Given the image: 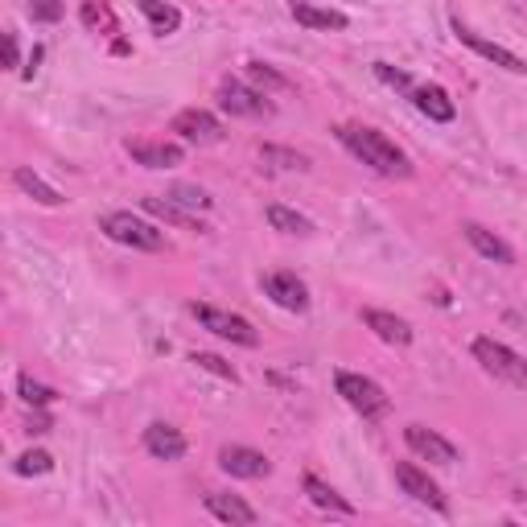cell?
Instances as JSON below:
<instances>
[{
    "label": "cell",
    "mask_w": 527,
    "mask_h": 527,
    "mask_svg": "<svg viewBox=\"0 0 527 527\" xmlns=\"http://www.w3.org/2000/svg\"><path fill=\"white\" fill-rule=\"evenodd\" d=\"M338 140L355 153L363 165H371L383 178H412V161L404 157V149H396V140H388L379 128H359V124H342Z\"/></svg>",
    "instance_id": "6da1fadb"
},
{
    "label": "cell",
    "mask_w": 527,
    "mask_h": 527,
    "mask_svg": "<svg viewBox=\"0 0 527 527\" xmlns=\"http://www.w3.org/2000/svg\"><path fill=\"white\" fill-rule=\"evenodd\" d=\"M99 231L108 239H116V243H124V248H136V252H161L165 248V235L153 223L136 219L132 210H112V215H103Z\"/></svg>",
    "instance_id": "7a4b0ae2"
},
{
    "label": "cell",
    "mask_w": 527,
    "mask_h": 527,
    "mask_svg": "<svg viewBox=\"0 0 527 527\" xmlns=\"http://www.w3.org/2000/svg\"><path fill=\"white\" fill-rule=\"evenodd\" d=\"M474 359L495 375L503 383H511V388H523L527 392V363L515 355L511 346L495 342V338H474Z\"/></svg>",
    "instance_id": "3957f363"
},
{
    "label": "cell",
    "mask_w": 527,
    "mask_h": 527,
    "mask_svg": "<svg viewBox=\"0 0 527 527\" xmlns=\"http://www.w3.org/2000/svg\"><path fill=\"white\" fill-rule=\"evenodd\" d=\"M334 388H338V396L355 408L359 416H367V420H375V416H383L388 412V396H383V388L375 379H367V375H355V371H338L334 375Z\"/></svg>",
    "instance_id": "277c9868"
},
{
    "label": "cell",
    "mask_w": 527,
    "mask_h": 527,
    "mask_svg": "<svg viewBox=\"0 0 527 527\" xmlns=\"http://www.w3.org/2000/svg\"><path fill=\"white\" fill-rule=\"evenodd\" d=\"M194 318L202 322V330L219 334L235 346H260V334L252 330L248 318H239V313H227V309H215V305H194Z\"/></svg>",
    "instance_id": "5b68a950"
},
{
    "label": "cell",
    "mask_w": 527,
    "mask_h": 527,
    "mask_svg": "<svg viewBox=\"0 0 527 527\" xmlns=\"http://www.w3.org/2000/svg\"><path fill=\"white\" fill-rule=\"evenodd\" d=\"M219 103H223L231 116H243V120H268V116H272L268 95H260V91L248 87V83H235V79H227V83L219 87Z\"/></svg>",
    "instance_id": "8992f818"
},
{
    "label": "cell",
    "mask_w": 527,
    "mask_h": 527,
    "mask_svg": "<svg viewBox=\"0 0 527 527\" xmlns=\"http://www.w3.org/2000/svg\"><path fill=\"white\" fill-rule=\"evenodd\" d=\"M404 441H408V449L416 453V458H425L433 466H458V449H453L441 433L425 429V425H408L404 429Z\"/></svg>",
    "instance_id": "52a82bcc"
},
{
    "label": "cell",
    "mask_w": 527,
    "mask_h": 527,
    "mask_svg": "<svg viewBox=\"0 0 527 527\" xmlns=\"http://www.w3.org/2000/svg\"><path fill=\"white\" fill-rule=\"evenodd\" d=\"M173 132H178L182 140H190V145H219V140L227 136L219 116H210L202 108H186V112L173 116Z\"/></svg>",
    "instance_id": "ba28073f"
},
{
    "label": "cell",
    "mask_w": 527,
    "mask_h": 527,
    "mask_svg": "<svg viewBox=\"0 0 527 527\" xmlns=\"http://www.w3.org/2000/svg\"><path fill=\"white\" fill-rule=\"evenodd\" d=\"M396 482H400V490L408 499H416V503H425V507H433V511H445L449 503H445V495H441V486L420 470V466H412V462H396Z\"/></svg>",
    "instance_id": "9c48e42d"
},
{
    "label": "cell",
    "mask_w": 527,
    "mask_h": 527,
    "mask_svg": "<svg viewBox=\"0 0 527 527\" xmlns=\"http://www.w3.org/2000/svg\"><path fill=\"white\" fill-rule=\"evenodd\" d=\"M219 466L231 478H268L272 474V462L264 458L260 449H248V445H223L219 449Z\"/></svg>",
    "instance_id": "30bf717a"
},
{
    "label": "cell",
    "mask_w": 527,
    "mask_h": 527,
    "mask_svg": "<svg viewBox=\"0 0 527 527\" xmlns=\"http://www.w3.org/2000/svg\"><path fill=\"white\" fill-rule=\"evenodd\" d=\"M453 33H458V42H462V46H470V50H474V54H482L486 62H495V66L511 70V75H527V62H523L519 54L503 50L499 42H486V38H478V33H474V29H466L462 21H453Z\"/></svg>",
    "instance_id": "8fae6325"
},
{
    "label": "cell",
    "mask_w": 527,
    "mask_h": 527,
    "mask_svg": "<svg viewBox=\"0 0 527 527\" xmlns=\"http://www.w3.org/2000/svg\"><path fill=\"white\" fill-rule=\"evenodd\" d=\"M264 297H272L280 309H293V313L309 309V289H305V280H297L293 272H268L264 276Z\"/></svg>",
    "instance_id": "7c38bea8"
},
{
    "label": "cell",
    "mask_w": 527,
    "mask_h": 527,
    "mask_svg": "<svg viewBox=\"0 0 527 527\" xmlns=\"http://www.w3.org/2000/svg\"><path fill=\"white\" fill-rule=\"evenodd\" d=\"M128 157L145 169H173L182 165V145H165V140H128Z\"/></svg>",
    "instance_id": "4fadbf2b"
},
{
    "label": "cell",
    "mask_w": 527,
    "mask_h": 527,
    "mask_svg": "<svg viewBox=\"0 0 527 527\" xmlns=\"http://www.w3.org/2000/svg\"><path fill=\"white\" fill-rule=\"evenodd\" d=\"M206 511L215 515V519H223V523H239V527H252V523H260V515H256V507H248L239 495H223V490H206Z\"/></svg>",
    "instance_id": "5bb4252c"
},
{
    "label": "cell",
    "mask_w": 527,
    "mask_h": 527,
    "mask_svg": "<svg viewBox=\"0 0 527 527\" xmlns=\"http://www.w3.org/2000/svg\"><path fill=\"white\" fill-rule=\"evenodd\" d=\"M412 103L420 116H429L433 124H449L453 116H458V108H453V99L445 95V87H412Z\"/></svg>",
    "instance_id": "9a60e30c"
},
{
    "label": "cell",
    "mask_w": 527,
    "mask_h": 527,
    "mask_svg": "<svg viewBox=\"0 0 527 527\" xmlns=\"http://www.w3.org/2000/svg\"><path fill=\"white\" fill-rule=\"evenodd\" d=\"M145 449L153 453L157 462H178L182 453H186V437L173 425H149L145 429Z\"/></svg>",
    "instance_id": "2e32d148"
},
{
    "label": "cell",
    "mask_w": 527,
    "mask_h": 527,
    "mask_svg": "<svg viewBox=\"0 0 527 527\" xmlns=\"http://www.w3.org/2000/svg\"><path fill=\"white\" fill-rule=\"evenodd\" d=\"M462 231H466V239H470V248L478 252V256H486V260H495V264H515V252L507 248V243L495 235V231H486L482 223H462Z\"/></svg>",
    "instance_id": "e0dca14e"
},
{
    "label": "cell",
    "mask_w": 527,
    "mask_h": 527,
    "mask_svg": "<svg viewBox=\"0 0 527 527\" xmlns=\"http://www.w3.org/2000/svg\"><path fill=\"white\" fill-rule=\"evenodd\" d=\"M363 322H367V330H375L383 342H392V346H408V342H412V326H408L404 318H396V313L367 309V313H363Z\"/></svg>",
    "instance_id": "ac0fdd59"
},
{
    "label": "cell",
    "mask_w": 527,
    "mask_h": 527,
    "mask_svg": "<svg viewBox=\"0 0 527 527\" xmlns=\"http://www.w3.org/2000/svg\"><path fill=\"white\" fill-rule=\"evenodd\" d=\"M140 206H145L149 215H153V219H161V223L186 227V231H206V227L198 223V215H194V210H186V206H178V202H169V198H145Z\"/></svg>",
    "instance_id": "d6986e66"
},
{
    "label": "cell",
    "mask_w": 527,
    "mask_h": 527,
    "mask_svg": "<svg viewBox=\"0 0 527 527\" xmlns=\"http://www.w3.org/2000/svg\"><path fill=\"white\" fill-rule=\"evenodd\" d=\"M305 495H309V503L318 507V511H330V515H355V507H350L334 486H326L318 474H305Z\"/></svg>",
    "instance_id": "ffe728a7"
},
{
    "label": "cell",
    "mask_w": 527,
    "mask_h": 527,
    "mask_svg": "<svg viewBox=\"0 0 527 527\" xmlns=\"http://www.w3.org/2000/svg\"><path fill=\"white\" fill-rule=\"evenodd\" d=\"M293 17L309 29H346V13L338 9H318V5H309V0H293Z\"/></svg>",
    "instance_id": "44dd1931"
},
{
    "label": "cell",
    "mask_w": 527,
    "mask_h": 527,
    "mask_svg": "<svg viewBox=\"0 0 527 527\" xmlns=\"http://www.w3.org/2000/svg\"><path fill=\"white\" fill-rule=\"evenodd\" d=\"M13 186H17L21 194H29L33 202H42V206H62V194H58L50 182H42L33 169H13Z\"/></svg>",
    "instance_id": "7402d4cb"
},
{
    "label": "cell",
    "mask_w": 527,
    "mask_h": 527,
    "mask_svg": "<svg viewBox=\"0 0 527 527\" xmlns=\"http://www.w3.org/2000/svg\"><path fill=\"white\" fill-rule=\"evenodd\" d=\"M136 5H140V13L149 17V25L157 33H173V29L182 25V13L173 9V5H165V0H136Z\"/></svg>",
    "instance_id": "603a6c76"
},
{
    "label": "cell",
    "mask_w": 527,
    "mask_h": 527,
    "mask_svg": "<svg viewBox=\"0 0 527 527\" xmlns=\"http://www.w3.org/2000/svg\"><path fill=\"white\" fill-rule=\"evenodd\" d=\"M268 223H272L276 231H285V235H309V231H313V223H309L305 215H297V210L280 206V202L268 206Z\"/></svg>",
    "instance_id": "cb8c5ba5"
},
{
    "label": "cell",
    "mask_w": 527,
    "mask_h": 527,
    "mask_svg": "<svg viewBox=\"0 0 527 527\" xmlns=\"http://www.w3.org/2000/svg\"><path fill=\"white\" fill-rule=\"evenodd\" d=\"M165 198H169V202H178V206H186V210H194V215H198V210H210V202H215V198H210L206 190H198V186H186V182H178V186H173Z\"/></svg>",
    "instance_id": "d4e9b609"
},
{
    "label": "cell",
    "mask_w": 527,
    "mask_h": 527,
    "mask_svg": "<svg viewBox=\"0 0 527 527\" xmlns=\"http://www.w3.org/2000/svg\"><path fill=\"white\" fill-rule=\"evenodd\" d=\"M54 470V458L46 449H29V453H21V458L13 462V474H21V478H29V474H50Z\"/></svg>",
    "instance_id": "484cf974"
},
{
    "label": "cell",
    "mask_w": 527,
    "mask_h": 527,
    "mask_svg": "<svg viewBox=\"0 0 527 527\" xmlns=\"http://www.w3.org/2000/svg\"><path fill=\"white\" fill-rule=\"evenodd\" d=\"M17 392H21V400H25V404H33V408H46V404H54V400H58V392H54V388H46V383H33L29 375H21V379H17Z\"/></svg>",
    "instance_id": "4316f807"
},
{
    "label": "cell",
    "mask_w": 527,
    "mask_h": 527,
    "mask_svg": "<svg viewBox=\"0 0 527 527\" xmlns=\"http://www.w3.org/2000/svg\"><path fill=\"white\" fill-rule=\"evenodd\" d=\"M190 363H198L202 371H210V375H219V379H227V383H239L235 367H231V363H223L219 355H202V350H198V355H190Z\"/></svg>",
    "instance_id": "83f0119b"
},
{
    "label": "cell",
    "mask_w": 527,
    "mask_h": 527,
    "mask_svg": "<svg viewBox=\"0 0 527 527\" xmlns=\"http://www.w3.org/2000/svg\"><path fill=\"white\" fill-rule=\"evenodd\" d=\"M260 157H264V161H272L276 169H305V165H309L301 153H289V149H272V145H264V149H260Z\"/></svg>",
    "instance_id": "f1b7e54d"
},
{
    "label": "cell",
    "mask_w": 527,
    "mask_h": 527,
    "mask_svg": "<svg viewBox=\"0 0 527 527\" xmlns=\"http://www.w3.org/2000/svg\"><path fill=\"white\" fill-rule=\"evenodd\" d=\"M29 17L54 25V21H62V5H58V0H29Z\"/></svg>",
    "instance_id": "f546056e"
},
{
    "label": "cell",
    "mask_w": 527,
    "mask_h": 527,
    "mask_svg": "<svg viewBox=\"0 0 527 527\" xmlns=\"http://www.w3.org/2000/svg\"><path fill=\"white\" fill-rule=\"evenodd\" d=\"M375 75L388 83V87H400V91H412V79L404 75V70H392L388 62H375Z\"/></svg>",
    "instance_id": "4dcf8cb0"
},
{
    "label": "cell",
    "mask_w": 527,
    "mask_h": 527,
    "mask_svg": "<svg viewBox=\"0 0 527 527\" xmlns=\"http://www.w3.org/2000/svg\"><path fill=\"white\" fill-rule=\"evenodd\" d=\"M252 79H256V83H268V87H289V83H285V79H280V75H276V70H268L264 62H252Z\"/></svg>",
    "instance_id": "1f68e13d"
},
{
    "label": "cell",
    "mask_w": 527,
    "mask_h": 527,
    "mask_svg": "<svg viewBox=\"0 0 527 527\" xmlns=\"http://www.w3.org/2000/svg\"><path fill=\"white\" fill-rule=\"evenodd\" d=\"M83 21L87 25H112V13L108 9H95V5H83Z\"/></svg>",
    "instance_id": "d6a6232c"
},
{
    "label": "cell",
    "mask_w": 527,
    "mask_h": 527,
    "mask_svg": "<svg viewBox=\"0 0 527 527\" xmlns=\"http://www.w3.org/2000/svg\"><path fill=\"white\" fill-rule=\"evenodd\" d=\"M5 66L9 70L17 66V38H13V33H5Z\"/></svg>",
    "instance_id": "836d02e7"
},
{
    "label": "cell",
    "mask_w": 527,
    "mask_h": 527,
    "mask_svg": "<svg viewBox=\"0 0 527 527\" xmlns=\"http://www.w3.org/2000/svg\"><path fill=\"white\" fill-rule=\"evenodd\" d=\"M25 433H50V416H42V412L29 416V429Z\"/></svg>",
    "instance_id": "e575fe53"
}]
</instances>
